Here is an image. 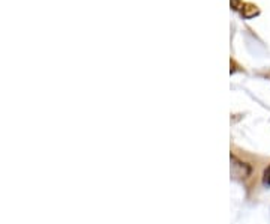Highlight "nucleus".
<instances>
[{
	"instance_id": "obj_3",
	"label": "nucleus",
	"mask_w": 270,
	"mask_h": 224,
	"mask_svg": "<svg viewBox=\"0 0 270 224\" xmlns=\"http://www.w3.org/2000/svg\"><path fill=\"white\" fill-rule=\"evenodd\" d=\"M263 182H264V185L270 187V164L267 166V169L264 170V175H263Z\"/></svg>"
},
{
	"instance_id": "obj_2",
	"label": "nucleus",
	"mask_w": 270,
	"mask_h": 224,
	"mask_svg": "<svg viewBox=\"0 0 270 224\" xmlns=\"http://www.w3.org/2000/svg\"><path fill=\"white\" fill-rule=\"evenodd\" d=\"M258 14H260V9H258V6L254 5V3H243L242 8H240V15H242L243 18H246V20L254 18V17H257Z\"/></svg>"
},
{
	"instance_id": "obj_1",
	"label": "nucleus",
	"mask_w": 270,
	"mask_h": 224,
	"mask_svg": "<svg viewBox=\"0 0 270 224\" xmlns=\"http://www.w3.org/2000/svg\"><path fill=\"white\" fill-rule=\"evenodd\" d=\"M231 172H233V175L236 176V178H240V179H243V178H248L249 175H251V166H248L246 162H242V161H239L237 158H231Z\"/></svg>"
},
{
	"instance_id": "obj_4",
	"label": "nucleus",
	"mask_w": 270,
	"mask_h": 224,
	"mask_svg": "<svg viewBox=\"0 0 270 224\" xmlns=\"http://www.w3.org/2000/svg\"><path fill=\"white\" fill-rule=\"evenodd\" d=\"M230 2H231V8L234 9V11H237V9H240L242 8V0H230Z\"/></svg>"
}]
</instances>
